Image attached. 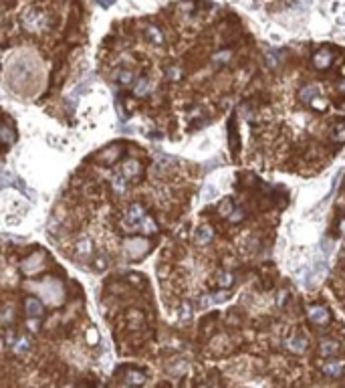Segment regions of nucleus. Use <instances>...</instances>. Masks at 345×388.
<instances>
[{
    "instance_id": "1",
    "label": "nucleus",
    "mask_w": 345,
    "mask_h": 388,
    "mask_svg": "<svg viewBox=\"0 0 345 388\" xmlns=\"http://www.w3.org/2000/svg\"><path fill=\"white\" fill-rule=\"evenodd\" d=\"M21 23H23V27H25L29 33H41V31H45V29L49 27V17H47V13H43L41 9L33 7V9H27V11L23 13Z\"/></svg>"
},
{
    "instance_id": "2",
    "label": "nucleus",
    "mask_w": 345,
    "mask_h": 388,
    "mask_svg": "<svg viewBox=\"0 0 345 388\" xmlns=\"http://www.w3.org/2000/svg\"><path fill=\"white\" fill-rule=\"evenodd\" d=\"M125 251L131 257H141L143 253L149 251V243L145 239H131V241L125 243Z\"/></svg>"
},
{
    "instance_id": "3",
    "label": "nucleus",
    "mask_w": 345,
    "mask_h": 388,
    "mask_svg": "<svg viewBox=\"0 0 345 388\" xmlns=\"http://www.w3.org/2000/svg\"><path fill=\"white\" fill-rule=\"evenodd\" d=\"M307 314H309V320L313 322V324H317V326H325L327 322H329V312L323 307V305H311L309 309H307Z\"/></svg>"
},
{
    "instance_id": "4",
    "label": "nucleus",
    "mask_w": 345,
    "mask_h": 388,
    "mask_svg": "<svg viewBox=\"0 0 345 388\" xmlns=\"http://www.w3.org/2000/svg\"><path fill=\"white\" fill-rule=\"evenodd\" d=\"M143 216H145L143 206H141V204H131L129 210H127V218H125V222L129 224L127 228H137V224H139V220H141Z\"/></svg>"
},
{
    "instance_id": "5",
    "label": "nucleus",
    "mask_w": 345,
    "mask_h": 388,
    "mask_svg": "<svg viewBox=\"0 0 345 388\" xmlns=\"http://www.w3.org/2000/svg\"><path fill=\"white\" fill-rule=\"evenodd\" d=\"M331 61H333V53L329 49H321V51H317L313 55V65L317 69H327L331 65Z\"/></svg>"
},
{
    "instance_id": "6",
    "label": "nucleus",
    "mask_w": 345,
    "mask_h": 388,
    "mask_svg": "<svg viewBox=\"0 0 345 388\" xmlns=\"http://www.w3.org/2000/svg\"><path fill=\"white\" fill-rule=\"evenodd\" d=\"M343 372H345V362H341V360H333L323 366V374L329 378H339Z\"/></svg>"
},
{
    "instance_id": "7",
    "label": "nucleus",
    "mask_w": 345,
    "mask_h": 388,
    "mask_svg": "<svg viewBox=\"0 0 345 388\" xmlns=\"http://www.w3.org/2000/svg\"><path fill=\"white\" fill-rule=\"evenodd\" d=\"M339 352V344L335 342V340H321V344H319V354L323 356V358H331V356H335Z\"/></svg>"
},
{
    "instance_id": "8",
    "label": "nucleus",
    "mask_w": 345,
    "mask_h": 388,
    "mask_svg": "<svg viewBox=\"0 0 345 388\" xmlns=\"http://www.w3.org/2000/svg\"><path fill=\"white\" fill-rule=\"evenodd\" d=\"M25 307H27V314L29 316H33V318H39V316H43V303L37 299V297H27L25 299Z\"/></svg>"
},
{
    "instance_id": "9",
    "label": "nucleus",
    "mask_w": 345,
    "mask_h": 388,
    "mask_svg": "<svg viewBox=\"0 0 345 388\" xmlns=\"http://www.w3.org/2000/svg\"><path fill=\"white\" fill-rule=\"evenodd\" d=\"M287 348H289L291 352L301 354V352L307 350V340H305L303 336H291V338L287 340Z\"/></svg>"
},
{
    "instance_id": "10",
    "label": "nucleus",
    "mask_w": 345,
    "mask_h": 388,
    "mask_svg": "<svg viewBox=\"0 0 345 388\" xmlns=\"http://www.w3.org/2000/svg\"><path fill=\"white\" fill-rule=\"evenodd\" d=\"M317 93H319L317 85H305V87H301V91H299V99H301L303 103H311V101L317 97Z\"/></svg>"
},
{
    "instance_id": "11",
    "label": "nucleus",
    "mask_w": 345,
    "mask_h": 388,
    "mask_svg": "<svg viewBox=\"0 0 345 388\" xmlns=\"http://www.w3.org/2000/svg\"><path fill=\"white\" fill-rule=\"evenodd\" d=\"M212 228L210 226H198L196 228V235H194V239H196V243L198 245H208L210 241H212Z\"/></svg>"
},
{
    "instance_id": "12",
    "label": "nucleus",
    "mask_w": 345,
    "mask_h": 388,
    "mask_svg": "<svg viewBox=\"0 0 345 388\" xmlns=\"http://www.w3.org/2000/svg\"><path fill=\"white\" fill-rule=\"evenodd\" d=\"M139 172H141V166H139L137 160H127V162L123 164V176H125V178H135Z\"/></svg>"
},
{
    "instance_id": "13",
    "label": "nucleus",
    "mask_w": 345,
    "mask_h": 388,
    "mask_svg": "<svg viewBox=\"0 0 345 388\" xmlns=\"http://www.w3.org/2000/svg\"><path fill=\"white\" fill-rule=\"evenodd\" d=\"M145 37H147L153 45H163V35H161V31H159L157 27H153V25L145 27Z\"/></svg>"
},
{
    "instance_id": "14",
    "label": "nucleus",
    "mask_w": 345,
    "mask_h": 388,
    "mask_svg": "<svg viewBox=\"0 0 345 388\" xmlns=\"http://www.w3.org/2000/svg\"><path fill=\"white\" fill-rule=\"evenodd\" d=\"M216 283H218L222 289H228V287L234 283V275H232L230 271H220V273L216 275Z\"/></svg>"
},
{
    "instance_id": "15",
    "label": "nucleus",
    "mask_w": 345,
    "mask_h": 388,
    "mask_svg": "<svg viewBox=\"0 0 345 388\" xmlns=\"http://www.w3.org/2000/svg\"><path fill=\"white\" fill-rule=\"evenodd\" d=\"M137 228H141L145 235H151V232H155V230H157V226H155V220H153V218H149L147 214H145V216L139 220Z\"/></svg>"
},
{
    "instance_id": "16",
    "label": "nucleus",
    "mask_w": 345,
    "mask_h": 388,
    "mask_svg": "<svg viewBox=\"0 0 345 388\" xmlns=\"http://www.w3.org/2000/svg\"><path fill=\"white\" fill-rule=\"evenodd\" d=\"M145 382V374L139 370H129L125 374V384H143Z\"/></svg>"
},
{
    "instance_id": "17",
    "label": "nucleus",
    "mask_w": 345,
    "mask_h": 388,
    "mask_svg": "<svg viewBox=\"0 0 345 388\" xmlns=\"http://www.w3.org/2000/svg\"><path fill=\"white\" fill-rule=\"evenodd\" d=\"M149 89H151V83H149V79L141 77V79H137V81H135L133 93H135V95H145V93H149Z\"/></svg>"
},
{
    "instance_id": "18",
    "label": "nucleus",
    "mask_w": 345,
    "mask_h": 388,
    "mask_svg": "<svg viewBox=\"0 0 345 388\" xmlns=\"http://www.w3.org/2000/svg\"><path fill=\"white\" fill-rule=\"evenodd\" d=\"M331 138L335 140V142H345V121H339V123H335V127H333V132H331Z\"/></svg>"
},
{
    "instance_id": "19",
    "label": "nucleus",
    "mask_w": 345,
    "mask_h": 388,
    "mask_svg": "<svg viewBox=\"0 0 345 388\" xmlns=\"http://www.w3.org/2000/svg\"><path fill=\"white\" fill-rule=\"evenodd\" d=\"M13 348H15V352H17V354H25V352L31 348V338H27V336L19 338V340L13 344Z\"/></svg>"
},
{
    "instance_id": "20",
    "label": "nucleus",
    "mask_w": 345,
    "mask_h": 388,
    "mask_svg": "<svg viewBox=\"0 0 345 388\" xmlns=\"http://www.w3.org/2000/svg\"><path fill=\"white\" fill-rule=\"evenodd\" d=\"M91 251H93V247H91L89 239H83V241L77 243V255L79 257H87V255H91Z\"/></svg>"
},
{
    "instance_id": "21",
    "label": "nucleus",
    "mask_w": 345,
    "mask_h": 388,
    "mask_svg": "<svg viewBox=\"0 0 345 388\" xmlns=\"http://www.w3.org/2000/svg\"><path fill=\"white\" fill-rule=\"evenodd\" d=\"M15 138H17L15 129H11V127H0V140H3V142L13 144V142H15Z\"/></svg>"
},
{
    "instance_id": "22",
    "label": "nucleus",
    "mask_w": 345,
    "mask_h": 388,
    "mask_svg": "<svg viewBox=\"0 0 345 388\" xmlns=\"http://www.w3.org/2000/svg\"><path fill=\"white\" fill-rule=\"evenodd\" d=\"M111 184H113V188H115V192H123L125 190V186H127V178H123V176H119V174H115L113 178H111Z\"/></svg>"
},
{
    "instance_id": "23",
    "label": "nucleus",
    "mask_w": 345,
    "mask_h": 388,
    "mask_svg": "<svg viewBox=\"0 0 345 388\" xmlns=\"http://www.w3.org/2000/svg\"><path fill=\"white\" fill-rule=\"evenodd\" d=\"M13 318H15L13 309H11V307H5L3 312H0V326H9V324L13 322Z\"/></svg>"
},
{
    "instance_id": "24",
    "label": "nucleus",
    "mask_w": 345,
    "mask_h": 388,
    "mask_svg": "<svg viewBox=\"0 0 345 388\" xmlns=\"http://www.w3.org/2000/svg\"><path fill=\"white\" fill-rule=\"evenodd\" d=\"M230 57H232V53H230V51H222V53H216V55L212 57V61H214V63L220 67V65H224V63H226Z\"/></svg>"
},
{
    "instance_id": "25",
    "label": "nucleus",
    "mask_w": 345,
    "mask_h": 388,
    "mask_svg": "<svg viewBox=\"0 0 345 388\" xmlns=\"http://www.w3.org/2000/svg\"><path fill=\"white\" fill-rule=\"evenodd\" d=\"M218 210H220L222 216H228V214L232 212V200H230V198H224V200L220 202V208H218Z\"/></svg>"
},
{
    "instance_id": "26",
    "label": "nucleus",
    "mask_w": 345,
    "mask_h": 388,
    "mask_svg": "<svg viewBox=\"0 0 345 388\" xmlns=\"http://www.w3.org/2000/svg\"><path fill=\"white\" fill-rule=\"evenodd\" d=\"M131 79H133V73H131V71H121V73H117V81H119L121 85H129Z\"/></svg>"
},
{
    "instance_id": "27",
    "label": "nucleus",
    "mask_w": 345,
    "mask_h": 388,
    "mask_svg": "<svg viewBox=\"0 0 345 388\" xmlns=\"http://www.w3.org/2000/svg\"><path fill=\"white\" fill-rule=\"evenodd\" d=\"M265 59H267L269 67H273V69H275V67L279 65V59H277V55H275V53H273L271 49H269V51H265Z\"/></svg>"
},
{
    "instance_id": "28",
    "label": "nucleus",
    "mask_w": 345,
    "mask_h": 388,
    "mask_svg": "<svg viewBox=\"0 0 345 388\" xmlns=\"http://www.w3.org/2000/svg\"><path fill=\"white\" fill-rule=\"evenodd\" d=\"M15 180H13V174L11 172H3V176H0V188H7L11 186Z\"/></svg>"
},
{
    "instance_id": "29",
    "label": "nucleus",
    "mask_w": 345,
    "mask_h": 388,
    "mask_svg": "<svg viewBox=\"0 0 345 388\" xmlns=\"http://www.w3.org/2000/svg\"><path fill=\"white\" fill-rule=\"evenodd\" d=\"M242 216H244V210H242V208H236V210H232V212L228 214V218H230L232 222H238V220H242Z\"/></svg>"
},
{
    "instance_id": "30",
    "label": "nucleus",
    "mask_w": 345,
    "mask_h": 388,
    "mask_svg": "<svg viewBox=\"0 0 345 388\" xmlns=\"http://www.w3.org/2000/svg\"><path fill=\"white\" fill-rule=\"evenodd\" d=\"M190 316H192V309H190L188 303H184V305H182V312H180V318H182V320H190Z\"/></svg>"
},
{
    "instance_id": "31",
    "label": "nucleus",
    "mask_w": 345,
    "mask_h": 388,
    "mask_svg": "<svg viewBox=\"0 0 345 388\" xmlns=\"http://www.w3.org/2000/svg\"><path fill=\"white\" fill-rule=\"evenodd\" d=\"M105 267H107V261H105V257H97V259H95V269L103 271Z\"/></svg>"
},
{
    "instance_id": "32",
    "label": "nucleus",
    "mask_w": 345,
    "mask_h": 388,
    "mask_svg": "<svg viewBox=\"0 0 345 388\" xmlns=\"http://www.w3.org/2000/svg\"><path fill=\"white\" fill-rule=\"evenodd\" d=\"M228 295L222 291V293H214V295H210V299H212V303H220V301H224Z\"/></svg>"
},
{
    "instance_id": "33",
    "label": "nucleus",
    "mask_w": 345,
    "mask_h": 388,
    "mask_svg": "<svg viewBox=\"0 0 345 388\" xmlns=\"http://www.w3.org/2000/svg\"><path fill=\"white\" fill-rule=\"evenodd\" d=\"M17 5V0H0V9H13Z\"/></svg>"
},
{
    "instance_id": "34",
    "label": "nucleus",
    "mask_w": 345,
    "mask_h": 388,
    "mask_svg": "<svg viewBox=\"0 0 345 388\" xmlns=\"http://www.w3.org/2000/svg\"><path fill=\"white\" fill-rule=\"evenodd\" d=\"M41 322L39 320H29V330H33V332H39L41 330V326H39Z\"/></svg>"
},
{
    "instance_id": "35",
    "label": "nucleus",
    "mask_w": 345,
    "mask_h": 388,
    "mask_svg": "<svg viewBox=\"0 0 345 388\" xmlns=\"http://www.w3.org/2000/svg\"><path fill=\"white\" fill-rule=\"evenodd\" d=\"M167 75H169L171 79H176V77H180V69H178V67H171V69L167 71Z\"/></svg>"
},
{
    "instance_id": "36",
    "label": "nucleus",
    "mask_w": 345,
    "mask_h": 388,
    "mask_svg": "<svg viewBox=\"0 0 345 388\" xmlns=\"http://www.w3.org/2000/svg\"><path fill=\"white\" fill-rule=\"evenodd\" d=\"M214 192H216V190H214L212 186H208V188H206V194H204V198H212V196H214Z\"/></svg>"
},
{
    "instance_id": "37",
    "label": "nucleus",
    "mask_w": 345,
    "mask_h": 388,
    "mask_svg": "<svg viewBox=\"0 0 345 388\" xmlns=\"http://www.w3.org/2000/svg\"><path fill=\"white\" fill-rule=\"evenodd\" d=\"M341 232H343V235H345V220H343V222H341Z\"/></svg>"
},
{
    "instance_id": "38",
    "label": "nucleus",
    "mask_w": 345,
    "mask_h": 388,
    "mask_svg": "<svg viewBox=\"0 0 345 388\" xmlns=\"http://www.w3.org/2000/svg\"><path fill=\"white\" fill-rule=\"evenodd\" d=\"M341 91L345 93V79H343V83H341Z\"/></svg>"
}]
</instances>
